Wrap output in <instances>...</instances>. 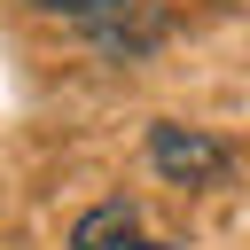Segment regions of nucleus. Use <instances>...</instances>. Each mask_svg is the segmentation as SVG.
<instances>
[{
  "label": "nucleus",
  "instance_id": "obj_1",
  "mask_svg": "<svg viewBox=\"0 0 250 250\" xmlns=\"http://www.w3.org/2000/svg\"><path fill=\"white\" fill-rule=\"evenodd\" d=\"M148 156H156L164 180H188V188H203V180L227 172V141L188 133V125H156V133H148Z\"/></svg>",
  "mask_w": 250,
  "mask_h": 250
},
{
  "label": "nucleus",
  "instance_id": "obj_3",
  "mask_svg": "<svg viewBox=\"0 0 250 250\" xmlns=\"http://www.w3.org/2000/svg\"><path fill=\"white\" fill-rule=\"evenodd\" d=\"M31 8H47V16H102V8H117V0H31Z\"/></svg>",
  "mask_w": 250,
  "mask_h": 250
},
{
  "label": "nucleus",
  "instance_id": "obj_2",
  "mask_svg": "<svg viewBox=\"0 0 250 250\" xmlns=\"http://www.w3.org/2000/svg\"><path fill=\"white\" fill-rule=\"evenodd\" d=\"M70 250H164V242L133 219V203H94V211L70 227Z\"/></svg>",
  "mask_w": 250,
  "mask_h": 250
}]
</instances>
